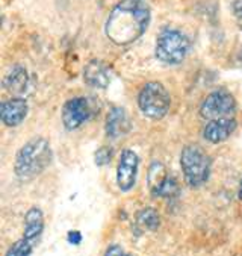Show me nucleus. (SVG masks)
Listing matches in <instances>:
<instances>
[{
    "mask_svg": "<svg viewBox=\"0 0 242 256\" xmlns=\"http://www.w3.org/2000/svg\"><path fill=\"white\" fill-rule=\"evenodd\" d=\"M183 178L191 188H199L208 182L211 174V158L199 144H188L180 153Z\"/></svg>",
    "mask_w": 242,
    "mask_h": 256,
    "instance_id": "obj_3",
    "label": "nucleus"
},
{
    "mask_svg": "<svg viewBox=\"0 0 242 256\" xmlns=\"http://www.w3.org/2000/svg\"><path fill=\"white\" fill-rule=\"evenodd\" d=\"M177 192H179V185H177L176 179L168 176V179L165 180V184H164V185L161 186V190L158 191L156 197H173V196H176Z\"/></svg>",
    "mask_w": 242,
    "mask_h": 256,
    "instance_id": "obj_19",
    "label": "nucleus"
},
{
    "mask_svg": "<svg viewBox=\"0 0 242 256\" xmlns=\"http://www.w3.org/2000/svg\"><path fill=\"white\" fill-rule=\"evenodd\" d=\"M112 155H114V150L109 146H103L99 150L95 152L94 155V162L97 167H105L108 164H111L112 161Z\"/></svg>",
    "mask_w": 242,
    "mask_h": 256,
    "instance_id": "obj_18",
    "label": "nucleus"
},
{
    "mask_svg": "<svg viewBox=\"0 0 242 256\" xmlns=\"http://www.w3.org/2000/svg\"><path fill=\"white\" fill-rule=\"evenodd\" d=\"M92 116L91 102L86 97H73L62 108V123L67 130H76Z\"/></svg>",
    "mask_w": 242,
    "mask_h": 256,
    "instance_id": "obj_7",
    "label": "nucleus"
},
{
    "mask_svg": "<svg viewBox=\"0 0 242 256\" xmlns=\"http://www.w3.org/2000/svg\"><path fill=\"white\" fill-rule=\"evenodd\" d=\"M236 129V120L235 117L230 118H221L208 122L203 129V138L211 144H220L230 138V135Z\"/></svg>",
    "mask_w": 242,
    "mask_h": 256,
    "instance_id": "obj_10",
    "label": "nucleus"
},
{
    "mask_svg": "<svg viewBox=\"0 0 242 256\" xmlns=\"http://www.w3.org/2000/svg\"><path fill=\"white\" fill-rule=\"evenodd\" d=\"M83 80L92 88L105 90L111 82V74L108 67L102 61L91 60L83 68Z\"/></svg>",
    "mask_w": 242,
    "mask_h": 256,
    "instance_id": "obj_12",
    "label": "nucleus"
},
{
    "mask_svg": "<svg viewBox=\"0 0 242 256\" xmlns=\"http://www.w3.org/2000/svg\"><path fill=\"white\" fill-rule=\"evenodd\" d=\"M150 6L147 0H120L112 8L106 24V36L117 46H127L147 30Z\"/></svg>",
    "mask_w": 242,
    "mask_h": 256,
    "instance_id": "obj_1",
    "label": "nucleus"
},
{
    "mask_svg": "<svg viewBox=\"0 0 242 256\" xmlns=\"http://www.w3.org/2000/svg\"><path fill=\"white\" fill-rule=\"evenodd\" d=\"M33 247H35L33 242L27 241L26 238H21L9 247L5 256H30Z\"/></svg>",
    "mask_w": 242,
    "mask_h": 256,
    "instance_id": "obj_17",
    "label": "nucleus"
},
{
    "mask_svg": "<svg viewBox=\"0 0 242 256\" xmlns=\"http://www.w3.org/2000/svg\"><path fill=\"white\" fill-rule=\"evenodd\" d=\"M136 222L141 228L149 229V230H156L161 226V217L156 210L153 208H145L138 212Z\"/></svg>",
    "mask_w": 242,
    "mask_h": 256,
    "instance_id": "obj_16",
    "label": "nucleus"
},
{
    "mask_svg": "<svg viewBox=\"0 0 242 256\" xmlns=\"http://www.w3.org/2000/svg\"><path fill=\"white\" fill-rule=\"evenodd\" d=\"M239 198L242 200V179H241V184H239Z\"/></svg>",
    "mask_w": 242,
    "mask_h": 256,
    "instance_id": "obj_23",
    "label": "nucleus"
},
{
    "mask_svg": "<svg viewBox=\"0 0 242 256\" xmlns=\"http://www.w3.org/2000/svg\"><path fill=\"white\" fill-rule=\"evenodd\" d=\"M42 230H44V216H42V211L39 208L33 206L24 216L23 238H26L27 241H30V242H33L36 246V242L41 238Z\"/></svg>",
    "mask_w": 242,
    "mask_h": 256,
    "instance_id": "obj_13",
    "label": "nucleus"
},
{
    "mask_svg": "<svg viewBox=\"0 0 242 256\" xmlns=\"http://www.w3.org/2000/svg\"><path fill=\"white\" fill-rule=\"evenodd\" d=\"M189 52L188 36L177 29H165L156 40L155 55L165 66H177L183 62Z\"/></svg>",
    "mask_w": 242,
    "mask_h": 256,
    "instance_id": "obj_5",
    "label": "nucleus"
},
{
    "mask_svg": "<svg viewBox=\"0 0 242 256\" xmlns=\"http://www.w3.org/2000/svg\"><path fill=\"white\" fill-rule=\"evenodd\" d=\"M27 112V102L21 97H12L9 100H5L2 106H0V118L8 128H15L21 124L26 120Z\"/></svg>",
    "mask_w": 242,
    "mask_h": 256,
    "instance_id": "obj_9",
    "label": "nucleus"
},
{
    "mask_svg": "<svg viewBox=\"0 0 242 256\" xmlns=\"http://www.w3.org/2000/svg\"><path fill=\"white\" fill-rule=\"evenodd\" d=\"M235 112H236L235 97L226 90L212 91L203 100V104L200 106V116L202 118L208 122L230 118V117H235Z\"/></svg>",
    "mask_w": 242,
    "mask_h": 256,
    "instance_id": "obj_6",
    "label": "nucleus"
},
{
    "mask_svg": "<svg viewBox=\"0 0 242 256\" xmlns=\"http://www.w3.org/2000/svg\"><path fill=\"white\" fill-rule=\"evenodd\" d=\"M139 158L133 150H123L117 166V185L123 192L130 191L136 184Z\"/></svg>",
    "mask_w": 242,
    "mask_h": 256,
    "instance_id": "obj_8",
    "label": "nucleus"
},
{
    "mask_svg": "<svg viewBox=\"0 0 242 256\" xmlns=\"http://www.w3.org/2000/svg\"><path fill=\"white\" fill-rule=\"evenodd\" d=\"M52 147L45 138L29 140L18 152L14 162L15 176L21 180H29L42 173L52 162Z\"/></svg>",
    "mask_w": 242,
    "mask_h": 256,
    "instance_id": "obj_2",
    "label": "nucleus"
},
{
    "mask_svg": "<svg viewBox=\"0 0 242 256\" xmlns=\"http://www.w3.org/2000/svg\"><path fill=\"white\" fill-rule=\"evenodd\" d=\"M105 256H129V254H127L120 246H111V247L106 250Z\"/></svg>",
    "mask_w": 242,
    "mask_h": 256,
    "instance_id": "obj_21",
    "label": "nucleus"
},
{
    "mask_svg": "<svg viewBox=\"0 0 242 256\" xmlns=\"http://www.w3.org/2000/svg\"><path fill=\"white\" fill-rule=\"evenodd\" d=\"M232 10H233V16H235L236 24L242 30V0H233Z\"/></svg>",
    "mask_w": 242,
    "mask_h": 256,
    "instance_id": "obj_20",
    "label": "nucleus"
},
{
    "mask_svg": "<svg viewBox=\"0 0 242 256\" xmlns=\"http://www.w3.org/2000/svg\"><path fill=\"white\" fill-rule=\"evenodd\" d=\"M167 179H168V173L165 172V167L161 162H153L149 170V186L155 197Z\"/></svg>",
    "mask_w": 242,
    "mask_h": 256,
    "instance_id": "obj_15",
    "label": "nucleus"
},
{
    "mask_svg": "<svg viewBox=\"0 0 242 256\" xmlns=\"http://www.w3.org/2000/svg\"><path fill=\"white\" fill-rule=\"evenodd\" d=\"M82 241V234L79 230H73V232H68V242L71 244H79Z\"/></svg>",
    "mask_w": 242,
    "mask_h": 256,
    "instance_id": "obj_22",
    "label": "nucleus"
},
{
    "mask_svg": "<svg viewBox=\"0 0 242 256\" xmlns=\"http://www.w3.org/2000/svg\"><path fill=\"white\" fill-rule=\"evenodd\" d=\"M138 106L150 120H161L164 118L171 106L170 92L161 82H147L138 94Z\"/></svg>",
    "mask_w": 242,
    "mask_h": 256,
    "instance_id": "obj_4",
    "label": "nucleus"
},
{
    "mask_svg": "<svg viewBox=\"0 0 242 256\" xmlns=\"http://www.w3.org/2000/svg\"><path fill=\"white\" fill-rule=\"evenodd\" d=\"M106 136L111 140H117L126 135L130 130V120L127 112L121 106H114L106 117Z\"/></svg>",
    "mask_w": 242,
    "mask_h": 256,
    "instance_id": "obj_11",
    "label": "nucleus"
},
{
    "mask_svg": "<svg viewBox=\"0 0 242 256\" xmlns=\"http://www.w3.org/2000/svg\"><path fill=\"white\" fill-rule=\"evenodd\" d=\"M29 78H27V72L26 68H23L21 66H15L12 67L8 74L3 79V86L6 91H9L11 94H21L26 86H27Z\"/></svg>",
    "mask_w": 242,
    "mask_h": 256,
    "instance_id": "obj_14",
    "label": "nucleus"
}]
</instances>
